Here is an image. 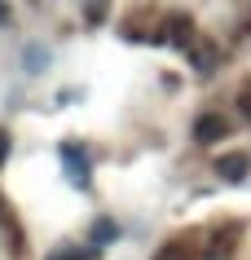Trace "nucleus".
<instances>
[{
    "label": "nucleus",
    "instance_id": "obj_7",
    "mask_svg": "<svg viewBox=\"0 0 251 260\" xmlns=\"http://www.w3.org/2000/svg\"><path fill=\"white\" fill-rule=\"evenodd\" d=\"M154 260H194V256H190V247L167 243V247H159V256H154Z\"/></svg>",
    "mask_w": 251,
    "mask_h": 260
},
{
    "label": "nucleus",
    "instance_id": "obj_6",
    "mask_svg": "<svg viewBox=\"0 0 251 260\" xmlns=\"http://www.w3.org/2000/svg\"><path fill=\"white\" fill-rule=\"evenodd\" d=\"M234 243H238V230H234V225H225V230H216V234H211V256L221 260V256H225V251H229Z\"/></svg>",
    "mask_w": 251,
    "mask_h": 260
},
{
    "label": "nucleus",
    "instance_id": "obj_4",
    "mask_svg": "<svg viewBox=\"0 0 251 260\" xmlns=\"http://www.w3.org/2000/svg\"><path fill=\"white\" fill-rule=\"evenodd\" d=\"M190 62L211 75V71L221 67V53H216V44H211V40H203V44H190Z\"/></svg>",
    "mask_w": 251,
    "mask_h": 260
},
{
    "label": "nucleus",
    "instance_id": "obj_9",
    "mask_svg": "<svg viewBox=\"0 0 251 260\" xmlns=\"http://www.w3.org/2000/svg\"><path fill=\"white\" fill-rule=\"evenodd\" d=\"M53 260H84V256H80V251H57Z\"/></svg>",
    "mask_w": 251,
    "mask_h": 260
},
{
    "label": "nucleus",
    "instance_id": "obj_1",
    "mask_svg": "<svg viewBox=\"0 0 251 260\" xmlns=\"http://www.w3.org/2000/svg\"><path fill=\"white\" fill-rule=\"evenodd\" d=\"M159 40L172 44V49H190L194 44V18L190 14H167L163 27H159Z\"/></svg>",
    "mask_w": 251,
    "mask_h": 260
},
{
    "label": "nucleus",
    "instance_id": "obj_3",
    "mask_svg": "<svg viewBox=\"0 0 251 260\" xmlns=\"http://www.w3.org/2000/svg\"><path fill=\"white\" fill-rule=\"evenodd\" d=\"M216 172H221L225 181H242L251 172V154H242V150L238 154H221V159H216Z\"/></svg>",
    "mask_w": 251,
    "mask_h": 260
},
{
    "label": "nucleus",
    "instance_id": "obj_8",
    "mask_svg": "<svg viewBox=\"0 0 251 260\" xmlns=\"http://www.w3.org/2000/svg\"><path fill=\"white\" fill-rule=\"evenodd\" d=\"M238 110H242V115H247V119H251V88H247V93H242V97H238Z\"/></svg>",
    "mask_w": 251,
    "mask_h": 260
},
{
    "label": "nucleus",
    "instance_id": "obj_5",
    "mask_svg": "<svg viewBox=\"0 0 251 260\" xmlns=\"http://www.w3.org/2000/svg\"><path fill=\"white\" fill-rule=\"evenodd\" d=\"M62 159L70 164V181H75V185H84V181H88V168H84L80 146H62Z\"/></svg>",
    "mask_w": 251,
    "mask_h": 260
},
{
    "label": "nucleus",
    "instance_id": "obj_10",
    "mask_svg": "<svg viewBox=\"0 0 251 260\" xmlns=\"http://www.w3.org/2000/svg\"><path fill=\"white\" fill-rule=\"evenodd\" d=\"M247 31H251V18H247Z\"/></svg>",
    "mask_w": 251,
    "mask_h": 260
},
{
    "label": "nucleus",
    "instance_id": "obj_2",
    "mask_svg": "<svg viewBox=\"0 0 251 260\" xmlns=\"http://www.w3.org/2000/svg\"><path fill=\"white\" fill-rule=\"evenodd\" d=\"M229 133H234V119H225V115H216V110H207V115H198V119H194V141H198V146L225 141Z\"/></svg>",
    "mask_w": 251,
    "mask_h": 260
}]
</instances>
